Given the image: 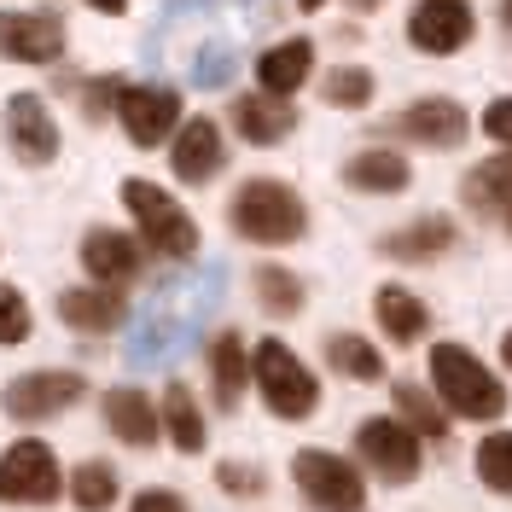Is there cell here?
I'll list each match as a JSON object with an SVG mask.
<instances>
[{"label":"cell","mask_w":512,"mask_h":512,"mask_svg":"<svg viewBox=\"0 0 512 512\" xmlns=\"http://www.w3.org/2000/svg\"><path fill=\"white\" fill-rule=\"evenodd\" d=\"M251 384L262 396V408L274 419H309L320 408V379L286 338H262L251 350Z\"/></svg>","instance_id":"4"},{"label":"cell","mask_w":512,"mask_h":512,"mask_svg":"<svg viewBox=\"0 0 512 512\" xmlns=\"http://www.w3.org/2000/svg\"><path fill=\"white\" fill-rule=\"evenodd\" d=\"M297 6H303V12H320V6H326V0H297Z\"/></svg>","instance_id":"42"},{"label":"cell","mask_w":512,"mask_h":512,"mask_svg":"<svg viewBox=\"0 0 512 512\" xmlns=\"http://www.w3.org/2000/svg\"><path fill=\"white\" fill-rule=\"evenodd\" d=\"M431 390L448 408V419H489L507 414V384L495 379V367H483L472 350L460 344H431Z\"/></svg>","instance_id":"2"},{"label":"cell","mask_w":512,"mask_h":512,"mask_svg":"<svg viewBox=\"0 0 512 512\" xmlns=\"http://www.w3.org/2000/svg\"><path fill=\"white\" fill-rule=\"evenodd\" d=\"M158 425L169 431V443L181 448V454H204V443H210V431H204V408H198L192 384H181V379H169V384H163Z\"/></svg>","instance_id":"24"},{"label":"cell","mask_w":512,"mask_h":512,"mask_svg":"<svg viewBox=\"0 0 512 512\" xmlns=\"http://www.w3.org/2000/svg\"><path fill=\"white\" fill-rule=\"evenodd\" d=\"M227 227L245 245H297L303 227H309V204H303V192L291 187V181L251 175L227 198Z\"/></svg>","instance_id":"1"},{"label":"cell","mask_w":512,"mask_h":512,"mask_svg":"<svg viewBox=\"0 0 512 512\" xmlns=\"http://www.w3.org/2000/svg\"><path fill=\"white\" fill-rule=\"evenodd\" d=\"M251 291H256V303L268 309L274 320H291V315H303V280L291 274V268H280V262H262L251 274Z\"/></svg>","instance_id":"29"},{"label":"cell","mask_w":512,"mask_h":512,"mask_svg":"<svg viewBox=\"0 0 512 512\" xmlns=\"http://www.w3.org/2000/svg\"><path fill=\"white\" fill-rule=\"evenodd\" d=\"M227 163V140L210 117H181L169 134V169L181 187H210Z\"/></svg>","instance_id":"12"},{"label":"cell","mask_w":512,"mask_h":512,"mask_svg":"<svg viewBox=\"0 0 512 512\" xmlns=\"http://www.w3.org/2000/svg\"><path fill=\"white\" fill-rule=\"evenodd\" d=\"M355 454L361 466L384 483H414L419 478V437L396 414H373L355 425Z\"/></svg>","instance_id":"10"},{"label":"cell","mask_w":512,"mask_h":512,"mask_svg":"<svg viewBox=\"0 0 512 512\" xmlns=\"http://www.w3.org/2000/svg\"><path fill=\"white\" fill-rule=\"evenodd\" d=\"M53 315H59L70 332H82V338H105V332H117V326H123L128 297L117 286L88 280V286H64L59 297H53Z\"/></svg>","instance_id":"16"},{"label":"cell","mask_w":512,"mask_h":512,"mask_svg":"<svg viewBox=\"0 0 512 512\" xmlns=\"http://www.w3.org/2000/svg\"><path fill=\"white\" fill-rule=\"evenodd\" d=\"M472 466H478V478L495 489V495H512V431H489L472 454Z\"/></svg>","instance_id":"31"},{"label":"cell","mask_w":512,"mask_h":512,"mask_svg":"<svg viewBox=\"0 0 512 512\" xmlns=\"http://www.w3.org/2000/svg\"><path fill=\"white\" fill-rule=\"evenodd\" d=\"M501 216H507V233H512V204H507V210H501Z\"/></svg>","instance_id":"43"},{"label":"cell","mask_w":512,"mask_h":512,"mask_svg":"<svg viewBox=\"0 0 512 512\" xmlns=\"http://www.w3.org/2000/svg\"><path fill=\"white\" fill-rule=\"evenodd\" d=\"M344 187L350 192H367V198H396V192L414 187V163L390 146H373V152H355L344 163Z\"/></svg>","instance_id":"20"},{"label":"cell","mask_w":512,"mask_h":512,"mask_svg":"<svg viewBox=\"0 0 512 512\" xmlns=\"http://www.w3.org/2000/svg\"><path fill=\"white\" fill-rule=\"evenodd\" d=\"M128 512H192L175 489H140L134 501H128Z\"/></svg>","instance_id":"38"},{"label":"cell","mask_w":512,"mask_h":512,"mask_svg":"<svg viewBox=\"0 0 512 512\" xmlns=\"http://www.w3.org/2000/svg\"><path fill=\"white\" fill-rule=\"evenodd\" d=\"M227 117H233V134L239 140H251V146H280L297 134V105L291 99H274V94H239L227 105Z\"/></svg>","instance_id":"18"},{"label":"cell","mask_w":512,"mask_h":512,"mask_svg":"<svg viewBox=\"0 0 512 512\" xmlns=\"http://www.w3.org/2000/svg\"><path fill=\"white\" fill-rule=\"evenodd\" d=\"M0 59L12 64H59L64 59V24L53 12H0Z\"/></svg>","instance_id":"15"},{"label":"cell","mask_w":512,"mask_h":512,"mask_svg":"<svg viewBox=\"0 0 512 512\" xmlns=\"http://www.w3.org/2000/svg\"><path fill=\"white\" fill-rule=\"evenodd\" d=\"M82 268H88V280H99V286L128 291L140 280V268H146V245L134 233H123V227H88L82 233Z\"/></svg>","instance_id":"14"},{"label":"cell","mask_w":512,"mask_h":512,"mask_svg":"<svg viewBox=\"0 0 512 512\" xmlns=\"http://www.w3.org/2000/svg\"><path fill=\"white\" fill-rule=\"evenodd\" d=\"M192 82H198V88H227V82H233V53H227V47H204V53L192 59Z\"/></svg>","instance_id":"34"},{"label":"cell","mask_w":512,"mask_h":512,"mask_svg":"<svg viewBox=\"0 0 512 512\" xmlns=\"http://www.w3.org/2000/svg\"><path fill=\"white\" fill-rule=\"evenodd\" d=\"M123 204H128V216H134V239L152 256H163V262H192V256H198V245H204V239H198V222L181 210V198H169L158 181L128 175Z\"/></svg>","instance_id":"3"},{"label":"cell","mask_w":512,"mask_h":512,"mask_svg":"<svg viewBox=\"0 0 512 512\" xmlns=\"http://www.w3.org/2000/svg\"><path fill=\"white\" fill-rule=\"evenodd\" d=\"M64 495L59 454L41 437H18L0 454V507H53Z\"/></svg>","instance_id":"6"},{"label":"cell","mask_w":512,"mask_h":512,"mask_svg":"<svg viewBox=\"0 0 512 512\" xmlns=\"http://www.w3.org/2000/svg\"><path fill=\"white\" fill-rule=\"evenodd\" d=\"M501 361H507V367H512V332H507V338H501Z\"/></svg>","instance_id":"41"},{"label":"cell","mask_w":512,"mask_h":512,"mask_svg":"<svg viewBox=\"0 0 512 512\" xmlns=\"http://www.w3.org/2000/svg\"><path fill=\"white\" fill-rule=\"evenodd\" d=\"M216 483H222L227 495H262V478H256L251 466H239V460H222L216 466Z\"/></svg>","instance_id":"37"},{"label":"cell","mask_w":512,"mask_h":512,"mask_svg":"<svg viewBox=\"0 0 512 512\" xmlns=\"http://www.w3.org/2000/svg\"><path fill=\"white\" fill-rule=\"evenodd\" d=\"M64 495H70L82 512H111L117 507V495H123L117 466H111V460H82V466L64 478Z\"/></svg>","instance_id":"26"},{"label":"cell","mask_w":512,"mask_h":512,"mask_svg":"<svg viewBox=\"0 0 512 512\" xmlns=\"http://www.w3.org/2000/svg\"><path fill=\"white\" fill-rule=\"evenodd\" d=\"M99 414H105V431L128 448H152L163 437L158 408H152V396H146L140 384H111L105 402H99Z\"/></svg>","instance_id":"17"},{"label":"cell","mask_w":512,"mask_h":512,"mask_svg":"<svg viewBox=\"0 0 512 512\" xmlns=\"http://www.w3.org/2000/svg\"><path fill=\"white\" fill-rule=\"evenodd\" d=\"M326 361H332L344 379H355V384H379L384 379L379 344H373V338H361V332H332V338H326Z\"/></svg>","instance_id":"28"},{"label":"cell","mask_w":512,"mask_h":512,"mask_svg":"<svg viewBox=\"0 0 512 512\" xmlns=\"http://www.w3.org/2000/svg\"><path fill=\"white\" fill-rule=\"evenodd\" d=\"M35 332V309L18 286H0V344H24Z\"/></svg>","instance_id":"32"},{"label":"cell","mask_w":512,"mask_h":512,"mask_svg":"<svg viewBox=\"0 0 512 512\" xmlns=\"http://www.w3.org/2000/svg\"><path fill=\"white\" fill-rule=\"evenodd\" d=\"M373 70L367 64H338L326 82H320V94H326V105H338V111H361V105H373Z\"/></svg>","instance_id":"30"},{"label":"cell","mask_w":512,"mask_h":512,"mask_svg":"<svg viewBox=\"0 0 512 512\" xmlns=\"http://www.w3.org/2000/svg\"><path fill=\"white\" fill-rule=\"evenodd\" d=\"M111 117L123 123V134L134 146L152 152V146H163V140L175 134V123H181L187 111H181V94L163 88V82H123L117 99H111Z\"/></svg>","instance_id":"8"},{"label":"cell","mask_w":512,"mask_h":512,"mask_svg":"<svg viewBox=\"0 0 512 512\" xmlns=\"http://www.w3.org/2000/svg\"><path fill=\"white\" fill-rule=\"evenodd\" d=\"M175 332H181V326H175V320H146V326H140V344H134V361H163V355L175 350Z\"/></svg>","instance_id":"33"},{"label":"cell","mask_w":512,"mask_h":512,"mask_svg":"<svg viewBox=\"0 0 512 512\" xmlns=\"http://www.w3.org/2000/svg\"><path fill=\"white\" fill-rule=\"evenodd\" d=\"M379 134L390 140H414V146H431V152H460L472 140V117L466 105L448 94H431V99H414L402 117H384Z\"/></svg>","instance_id":"9"},{"label":"cell","mask_w":512,"mask_h":512,"mask_svg":"<svg viewBox=\"0 0 512 512\" xmlns=\"http://www.w3.org/2000/svg\"><path fill=\"white\" fill-rule=\"evenodd\" d=\"M460 198H466L472 210H507V204H512V152L483 158L478 169L460 181Z\"/></svg>","instance_id":"27"},{"label":"cell","mask_w":512,"mask_h":512,"mask_svg":"<svg viewBox=\"0 0 512 512\" xmlns=\"http://www.w3.org/2000/svg\"><path fill=\"white\" fill-rule=\"evenodd\" d=\"M6 146H12V158L30 163V169H47V163L59 158V117L47 111L41 94L6 99Z\"/></svg>","instance_id":"13"},{"label":"cell","mask_w":512,"mask_h":512,"mask_svg":"<svg viewBox=\"0 0 512 512\" xmlns=\"http://www.w3.org/2000/svg\"><path fill=\"white\" fill-rule=\"evenodd\" d=\"M88 6H94V12H105V18H123V12H128V0H88Z\"/></svg>","instance_id":"39"},{"label":"cell","mask_w":512,"mask_h":512,"mask_svg":"<svg viewBox=\"0 0 512 512\" xmlns=\"http://www.w3.org/2000/svg\"><path fill=\"white\" fill-rule=\"evenodd\" d=\"M483 134H489L495 146H507V152H512V94L489 99V111H483Z\"/></svg>","instance_id":"36"},{"label":"cell","mask_w":512,"mask_h":512,"mask_svg":"<svg viewBox=\"0 0 512 512\" xmlns=\"http://www.w3.org/2000/svg\"><path fill=\"white\" fill-rule=\"evenodd\" d=\"M454 239H460V227L448 222V216H419V222L384 233L379 251L390 256V262H437V256H448Z\"/></svg>","instance_id":"23"},{"label":"cell","mask_w":512,"mask_h":512,"mask_svg":"<svg viewBox=\"0 0 512 512\" xmlns=\"http://www.w3.org/2000/svg\"><path fill=\"white\" fill-rule=\"evenodd\" d=\"M390 396H396V419H402L414 437H431V443H443L448 437V408L437 402V390L402 379V384H390Z\"/></svg>","instance_id":"25"},{"label":"cell","mask_w":512,"mask_h":512,"mask_svg":"<svg viewBox=\"0 0 512 512\" xmlns=\"http://www.w3.org/2000/svg\"><path fill=\"white\" fill-rule=\"evenodd\" d=\"M82 396H88L82 373H64V367H35V373H18V379L0 390V414L12 419V425H47V419L70 414Z\"/></svg>","instance_id":"7"},{"label":"cell","mask_w":512,"mask_h":512,"mask_svg":"<svg viewBox=\"0 0 512 512\" xmlns=\"http://www.w3.org/2000/svg\"><path fill=\"white\" fill-rule=\"evenodd\" d=\"M315 76V41L309 35H286L256 59V88L274 99H297V88Z\"/></svg>","instance_id":"19"},{"label":"cell","mask_w":512,"mask_h":512,"mask_svg":"<svg viewBox=\"0 0 512 512\" xmlns=\"http://www.w3.org/2000/svg\"><path fill=\"white\" fill-rule=\"evenodd\" d=\"M291 483L315 512H367V478L332 448H297L291 454Z\"/></svg>","instance_id":"5"},{"label":"cell","mask_w":512,"mask_h":512,"mask_svg":"<svg viewBox=\"0 0 512 512\" xmlns=\"http://www.w3.org/2000/svg\"><path fill=\"white\" fill-rule=\"evenodd\" d=\"M117 76H94V82H82V117L88 123H105V111H111V99H117Z\"/></svg>","instance_id":"35"},{"label":"cell","mask_w":512,"mask_h":512,"mask_svg":"<svg viewBox=\"0 0 512 512\" xmlns=\"http://www.w3.org/2000/svg\"><path fill=\"white\" fill-rule=\"evenodd\" d=\"M472 35H478L472 0H419L408 12V41L419 53H431V59H448V53L472 47Z\"/></svg>","instance_id":"11"},{"label":"cell","mask_w":512,"mask_h":512,"mask_svg":"<svg viewBox=\"0 0 512 512\" xmlns=\"http://www.w3.org/2000/svg\"><path fill=\"white\" fill-rule=\"evenodd\" d=\"M210 379H216V408L233 414L245 402V379H251V350H245V332L222 326L210 338Z\"/></svg>","instance_id":"21"},{"label":"cell","mask_w":512,"mask_h":512,"mask_svg":"<svg viewBox=\"0 0 512 512\" xmlns=\"http://www.w3.org/2000/svg\"><path fill=\"white\" fill-rule=\"evenodd\" d=\"M344 6H350V12H379L384 0H344Z\"/></svg>","instance_id":"40"},{"label":"cell","mask_w":512,"mask_h":512,"mask_svg":"<svg viewBox=\"0 0 512 512\" xmlns=\"http://www.w3.org/2000/svg\"><path fill=\"white\" fill-rule=\"evenodd\" d=\"M507 24H512V0H507Z\"/></svg>","instance_id":"44"},{"label":"cell","mask_w":512,"mask_h":512,"mask_svg":"<svg viewBox=\"0 0 512 512\" xmlns=\"http://www.w3.org/2000/svg\"><path fill=\"white\" fill-rule=\"evenodd\" d=\"M373 320L384 326L390 344H419V338L431 332V309H425V297L408 291V286H379L373 291Z\"/></svg>","instance_id":"22"}]
</instances>
